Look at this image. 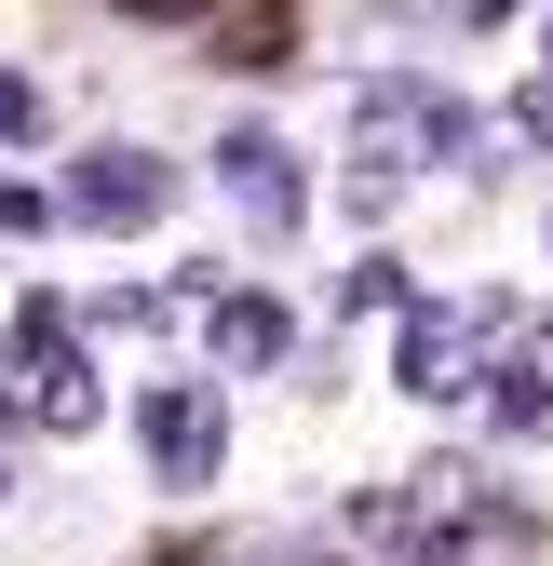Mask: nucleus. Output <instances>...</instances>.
Returning a JSON list of instances; mask_svg holds the SVG:
<instances>
[{"instance_id": "obj_5", "label": "nucleus", "mask_w": 553, "mask_h": 566, "mask_svg": "<svg viewBox=\"0 0 553 566\" xmlns=\"http://www.w3.org/2000/svg\"><path fill=\"white\" fill-rule=\"evenodd\" d=\"M163 202H176V163H163V149H122V135H108V149H82V163H67L54 217H82V230H149Z\"/></svg>"}, {"instance_id": "obj_7", "label": "nucleus", "mask_w": 553, "mask_h": 566, "mask_svg": "<svg viewBox=\"0 0 553 566\" xmlns=\"http://www.w3.org/2000/svg\"><path fill=\"white\" fill-rule=\"evenodd\" d=\"M487 418H500L513 446H553V324H513L500 378H487Z\"/></svg>"}, {"instance_id": "obj_1", "label": "nucleus", "mask_w": 553, "mask_h": 566, "mask_svg": "<svg viewBox=\"0 0 553 566\" xmlns=\"http://www.w3.org/2000/svg\"><path fill=\"white\" fill-rule=\"evenodd\" d=\"M432 163H472V108H459L446 82H419V67L365 82V95H352V202L392 217V189L432 176Z\"/></svg>"}, {"instance_id": "obj_12", "label": "nucleus", "mask_w": 553, "mask_h": 566, "mask_svg": "<svg viewBox=\"0 0 553 566\" xmlns=\"http://www.w3.org/2000/svg\"><path fill=\"white\" fill-rule=\"evenodd\" d=\"M0 500H14V472H0Z\"/></svg>"}, {"instance_id": "obj_6", "label": "nucleus", "mask_w": 553, "mask_h": 566, "mask_svg": "<svg viewBox=\"0 0 553 566\" xmlns=\"http://www.w3.org/2000/svg\"><path fill=\"white\" fill-rule=\"evenodd\" d=\"M217 189H230V217L243 230H270V243H284L298 217H311V176H298V149H284V135H217Z\"/></svg>"}, {"instance_id": "obj_4", "label": "nucleus", "mask_w": 553, "mask_h": 566, "mask_svg": "<svg viewBox=\"0 0 553 566\" xmlns=\"http://www.w3.org/2000/svg\"><path fill=\"white\" fill-rule=\"evenodd\" d=\"M14 405L41 418V432H95V418H108V391H95V365H82V350H67V324L28 297L14 311Z\"/></svg>"}, {"instance_id": "obj_10", "label": "nucleus", "mask_w": 553, "mask_h": 566, "mask_svg": "<svg viewBox=\"0 0 553 566\" xmlns=\"http://www.w3.org/2000/svg\"><path fill=\"white\" fill-rule=\"evenodd\" d=\"M513 122H553V14H540V82H526V108Z\"/></svg>"}, {"instance_id": "obj_3", "label": "nucleus", "mask_w": 553, "mask_h": 566, "mask_svg": "<svg viewBox=\"0 0 553 566\" xmlns=\"http://www.w3.org/2000/svg\"><path fill=\"white\" fill-rule=\"evenodd\" d=\"M135 446H149L163 485H217V459H230V405H217V378H149Z\"/></svg>"}, {"instance_id": "obj_9", "label": "nucleus", "mask_w": 553, "mask_h": 566, "mask_svg": "<svg viewBox=\"0 0 553 566\" xmlns=\"http://www.w3.org/2000/svg\"><path fill=\"white\" fill-rule=\"evenodd\" d=\"M0 135H41V95L14 82V67H0Z\"/></svg>"}, {"instance_id": "obj_11", "label": "nucleus", "mask_w": 553, "mask_h": 566, "mask_svg": "<svg viewBox=\"0 0 553 566\" xmlns=\"http://www.w3.org/2000/svg\"><path fill=\"white\" fill-rule=\"evenodd\" d=\"M405 566H472V553H405Z\"/></svg>"}, {"instance_id": "obj_8", "label": "nucleus", "mask_w": 553, "mask_h": 566, "mask_svg": "<svg viewBox=\"0 0 553 566\" xmlns=\"http://www.w3.org/2000/svg\"><path fill=\"white\" fill-rule=\"evenodd\" d=\"M202 337H217V365H230V378H270V365L298 350V311L243 283V297H202Z\"/></svg>"}, {"instance_id": "obj_2", "label": "nucleus", "mask_w": 553, "mask_h": 566, "mask_svg": "<svg viewBox=\"0 0 553 566\" xmlns=\"http://www.w3.org/2000/svg\"><path fill=\"white\" fill-rule=\"evenodd\" d=\"M500 350H513V311H500V297H419V311H405L392 378L419 391V405H472V391L500 378Z\"/></svg>"}]
</instances>
